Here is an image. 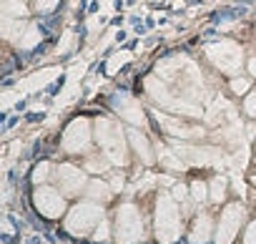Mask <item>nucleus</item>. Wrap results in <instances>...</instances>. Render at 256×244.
Masks as SVG:
<instances>
[{
  "label": "nucleus",
  "mask_w": 256,
  "mask_h": 244,
  "mask_svg": "<svg viewBox=\"0 0 256 244\" xmlns=\"http://www.w3.org/2000/svg\"><path fill=\"white\" fill-rule=\"evenodd\" d=\"M96 139H98V146L103 149V154H106L113 164H126V161H128L123 129L116 124V121L100 118L98 124H96Z\"/></svg>",
  "instance_id": "nucleus-1"
},
{
  "label": "nucleus",
  "mask_w": 256,
  "mask_h": 244,
  "mask_svg": "<svg viewBox=\"0 0 256 244\" xmlns=\"http://www.w3.org/2000/svg\"><path fill=\"white\" fill-rule=\"evenodd\" d=\"M178 231H181V211L168 194H161L156 206V234L164 244H171L178 239Z\"/></svg>",
  "instance_id": "nucleus-2"
},
{
  "label": "nucleus",
  "mask_w": 256,
  "mask_h": 244,
  "mask_svg": "<svg viewBox=\"0 0 256 244\" xmlns=\"http://www.w3.org/2000/svg\"><path fill=\"white\" fill-rule=\"evenodd\" d=\"M116 236L120 244H134L144 236V221L134 204H123L116 214Z\"/></svg>",
  "instance_id": "nucleus-3"
},
{
  "label": "nucleus",
  "mask_w": 256,
  "mask_h": 244,
  "mask_svg": "<svg viewBox=\"0 0 256 244\" xmlns=\"http://www.w3.org/2000/svg\"><path fill=\"white\" fill-rule=\"evenodd\" d=\"M100 221H103V209L88 199V201L78 204V206L68 214L66 226H68L70 234H78V236H80V234H88V231H90L93 226H98Z\"/></svg>",
  "instance_id": "nucleus-4"
},
{
  "label": "nucleus",
  "mask_w": 256,
  "mask_h": 244,
  "mask_svg": "<svg viewBox=\"0 0 256 244\" xmlns=\"http://www.w3.org/2000/svg\"><path fill=\"white\" fill-rule=\"evenodd\" d=\"M206 56H208V61H211L218 71H224V73H236V71L241 68V58H244L241 48H238L236 43H231V41H221V43L208 46V48H206Z\"/></svg>",
  "instance_id": "nucleus-5"
},
{
  "label": "nucleus",
  "mask_w": 256,
  "mask_h": 244,
  "mask_svg": "<svg viewBox=\"0 0 256 244\" xmlns=\"http://www.w3.org/2000/svg\"><path fill=\"white\" fill-rule=\"evenodd\" d=\"M246 216V209L241 204H228L218 219V229H216V244H231L241 229V221Z\"/></svg>",
  "instance_id": "nucleus-6"
},
{
  "label": "nucleus",
  "mask_w": 256,
  "mask_h": 244,
  "mask_svg": "<svg viewBox=\"0 0 256 244\" xmlns=\"http://www.w3.org/2000/svg\"><path fill=\"white\" fill-rule=\"evenodd\" d=\"M36 209L48 216V219H58L66 209V199L60 189H50V186H40L36 189Z\"/></svg>",
  "instance_id": "nucleus-7"
},
{
  "label": "nucleus",
  "mask_w": 256,
  "mask_h": 244,
  "mask_svg": "<svg viewBox=\"0 0 256 244\" xmlns=\"http://www.w3.org/2000/svg\"><path fill=\"white\" fill-rule=\"evenodd\" d=\"M90 144V126H88V121L86 118H76L73 124L66 129L63 134V149L70 151V154H80L86 151Z\"/></svg>",
  "instance_id": "nucleus-8"
},
{
  "label": "nucleus",
  "mask_w": 256,
  "mask_h": 244,
  "mask_svg": "<svg viewBox=\"0 0 256 244\" xmlns=\"http://www.w3.org/2000/svg\"><path fill=\"white\" fill-rule=\"evenodd\" d=\"M56 181L66 196H73V194H80V189L86 186V174L76 169L73 164H63L56 169Z\"/></svg>",
  "instance_id": "nucleus-9"
},
{
  "label": "nucleus",
  "mask_w": 256,
  "mask_h": 244,
  "mask_svg": "<svg viewBox=\"0 0 256 244\" xmlns=\"http://www.w3.org/2000/svg\"><path fill=\"white\" fill-rule=\"evenodd\" d=\"M116 108H118V113H120L126 121H131V124H136V126H144V124H146V116H144L141 106H138L134 98H118V101H116Z\"/></svg>",
  "instance_id": "nucleus-10"
},
{
  "label": "nucleus",
  "mask_w": 256,
  "mask_h": 244,
  "mask_svg": "<svg viewBox=\"0 0 256 244\" xmlns=\"http://www.w3.org/2000/svg\"><path fill=\"white\" fill-rule=\"evenodd\" d=\"M158 124L166 129V134L168 136H181V139H191V136H196L198 131L196 129H191V126H186L184 121H178V118H168V116H158Z\"/></svg>",
  "instance_id": "nucleus-11"
},
{
  "label": "nucleus",
  "mask_w": 256,
  "mask_h": 244,
  "mask_svg": "<svg viewBox=\"0 0 256 244\" xmlns=\"http://www.w3.org/2000/svg\"><path fill=\"white\" fill-rule=\"evenodd\" d=\"M110 194H113V186H108V184L100 181V179H93V181H88V186H86V196H88L90 201H108Z\"/></svg>",
  "instance_id": "nucleus-12"
},
{
  "label": "nucleus",
  "mask_w": 256,
  "mask_h": 244,
  "mask_svg": "<svg viewBox=\"0 0 256 244\" xmlns=\"http://www.w3.org/2000/svg\"><path fill=\"white\" fill-rule=\"evenodd\" d=\"M208 236H211V219H208L206 214H201V216L194 221V229H191V241H194V244H204Z\"/></svg>",
  "instance_id": "nucleus-13"
},
{
  "label": "nucleus",
  "mask_w": 256,
  "mask_h": 244,
  "mask_svg": "<svg viewBox=\"0 0 256 244\" xmlns=\"http://www.w3.org/2000/svg\"><path fill=\"white\" fill-rule=\"evenodd\" d=\"M128 139H131V144H134V149L141 154V159H144V164H151L154 161V154H151V146H148V141H146V136H141L138 131H131L128 134Z\"/></svg>",
  "instance_id": "nucleus-14"
},
{
  "label": "nucleus",
  "mask_w": 256,
  "mask_h": 244,
  "mask_svg": "<svg viewBox=\"0 0 256 244\" xmlns=\"http://www.w3.org/2000/svg\"><path fill=\"white\" fill-rule=\"evenodd\" d=\"M3 16L6 18H26L28 8L23 0H3Z\"/></svg>",
  "instance_id": "nucleus-15"
},
{
  "label": "nucleus",
  "mask_w": 256,
  "mask_h": 244,
  "mask_svg": "<svg viewBox=\"0 0 256 244\" xmlns=\"http://www.w3.org/2000/svg\"><path fill=\"white\" fill-rule=\"evenodd\" d=\"M110 164H113V161H110L106 154H103V156H100V154H90V156L86 159V169H88V171H96V174L108 171V166H110Z\"/></svg>",
  "instance_id": "nucleus-16"
},
{
  "label": "nucleus",
  "mask_w": 256,
  "mask_h": 244,
  "mask_svg": "<svg viewBox=\"0 0 256 244\" xmlns=\"http://www.w3.org/2000/svg\"><path fill=\"white\" fill-rule=\"evenodd\" d=\"M224 196H226V181H224V176H216V179L211 181V194H208V199L216 201V204H221Z\"/></svg>",
  "instance_id": "nucleus-17"
},
{
  "label": "nucleus",
  "mask_w": 256,
  "mask_h": 244,
  "mask_svg": "<svg viewBox=\"0 0 256 244\" xmlns=\"http://www.w3.org/2000/svg\"><path fill=\"white\" fill-rule=\"evenodd\" d=\"M38 41H40V31H38V26H28L26 33H23V38H20V48H33Z\"/></svg>",
  "instance_id": "nucleus-18"
},
{
  "label": "nucleus",
  "mask_w": 256,
  "mask_h": 244,
  "mask_svg": "<svg viewBox=\"0 0 256 244\" xmlns=\"http://www.w3.org/2000/svg\"><path fill=\"white\" fill-rule=\"evenodd\" d=\"M50 164H40V166H36V171H33V181L36 184H43V181H48L50 176Z\"/></svg>",
  "instance_id": "nucleus-19"
},
{
  "label": "nucleus",
  "mask_w": 256,
  "mask_h": 244,
  "mask_svg": "<svg viewBox=\"0 0 256 244\" xmlns=\"http://www.w3.org/2000/svg\"><path fill=\"white\" fill-rule=\"evenodd\" d=\"M191 191H194V199H196L198 204H201V201H206V196H208V189H206V184H201V181H194Z\"/></svg>",
  "instance_id": "nucleus-20"
},
{
  "label": "nucleus",
  "mask_w": 256,
  "mask_h": 244,
  "mask_svg": "<svg viewBox=\"0 0 256 244\" xmlns=\"http://www.w3.org/2000/svg\"><path fill=\"white\" fill-rule=\"evenodd\" d=\"M248 86H251V81H248V78H234V81H231L234 93H246V91H248Z\"/></svg>",
  "instance_id": "nucleus-21"
},
{
  "label": "nucleus",
  "mask_w": 256,
  "mask_h": 244,
  "mask_svg": "<svg viewBox=\"0 0 256 244\" xmlns=\"http://www.w3.org/2000/svg\"><path fill=\"white\" fill-rule=\"evenodd\" d=\"M244 111H246L251 118H256V93L246 96V101H244Z\"/></svg>",
  "instance_id": "nucleus-22"
},
{
  "label": "nucleus",
  "mask_w": 256,
  "mask_h": 244,
  "mask_svg": "<svg viewBox=\"0 0 256 244\" xmlns=\"http://www.w3.org/2000/svg\"><path fill=\"white\" fill-rule=\"evenodd\" d=\"M174 199H176V201H186V199H188V189H186L184 184H176V186H174Z\"/></svg>",
  "instance_id": "nucleus-23"
},
{
  "label": "nucleus",
  "mask_w": 256,
  "mask_h": 244,
  "mask_svg": "<svg viewBox=\"0 0 256 244\" xmlns=\"http://www.w3.org/2000/svg\"><path fill=\"white\" fill-rule=\"evenodd\" d=\"M244 244H256V221L248 224V229L244 234Z\"/></svg>",
  "instance_id": "nucleus-24"
},
{
  "label": "nucleus",
  "mask_w": 256,
  "mask_h": 244,
  "mask_svg": "<svg viewBox=\"0 0 256 244\" xmlns=\"http://www.w3.org/2000/svg\"><path fill=\"white\" fill-rule=\"evenodd\" d=\"M96 241H106L108 239V224L106 221H100V226L96 229V236H93Z\"/></svg>",
  "instance_id": "nucleus-25"
},
{
  "label": "nucleus",
  "mask_w": 256,
  "mask_h": 244,
  "mask_svg": "<svg viewBox=\"0 0 256 244\" xmlns=\"http://www.w3.org/2000/svg\"><path fill=\"white\" fill-rule=\"evenodd\" d=\"M53 3L56 0H36V8L38 11H48V8H53Z\"/></svg>",
  "instance_id": "nucleus-26"
},
{
  "label": "nucleus",
  "mask_w": 256,
  "mask_h": 244,
  "mask_svg": "<svg viewBox=\"0 0 256 244\" xmlns=\"http://www.w3.org/2000/svg\"><path fill=\"white\" fill-rule=\"evenodd\" d=\"M110 186H113V191H118V189H120V186H123V176H116V179H113V184H110Z\"/></svg>",
  "instance_id": "nucleus-27"
},
{
  "label": "nucleus",
  "mask_w": 256,
  "mask_h": 244,
  "mask_svg": "<svg viewBox=\"0 0 256 244\" xmlns=\"http://www.w3.org/2000/svg\"><path fill=\"white\" fill-rule=\"evenodd\" d=\"M248 73H251V76H256V58H251V61H248Z\"/></svg>",
  "instance_id": "nucleus-28"
},
{
  "label": "nucleus",
  "mask_w": 256,
  "mask_h": 244,
  "mask_svg": "<svg viewBox=\"0 0 256 244\" xmlns=\"http://www.w3.org/2000/svg\"><path fill=\"white\" fill-rule=\"evenodd\" d=\"M254 184H256V176H254Z\"/></svg>",
  "instance_id": "nucleus-29"
}]
</instances>
